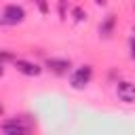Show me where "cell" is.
Wrapping results in <instances>:
<instances>
[{
  "label": "cell",
  "mask_w": 135,
  "mask_h": 135,
  "mask_svg": "<svg viewBox=\"0 0 135 135\" xmlns=\"http://www.w3.org/2000/svg\"><path fill=\"white\" fill-rule=\"evenodd\" d=\"M91 76H93V68L91 65H80L72 76H70V84L74 89H84L89 82H91Z\"/></svg>",
  "instance_id": "obj_1"
},
{
  "label": "cell",
  "mask_w": 135,
  "mask_h": 135,
  "mask_svg": "<svg viewBox=\"0 0 135 135\" xmlns=\"http://www.w3.org/2000/svg\"><path fill=\"white\" fill-rule=\"evenodd\" d=\"M23 19H25V11L17 4H8L2 13V23H6V25H17Z\"/></svg>",
  "instance_id": "obj_2"
},
{
  "label": "cell",
  "mask_w": 135,
  "mask_h": 135,
  "mask_svg": "<svg viewBox=\"0 0 135 135\" xmlns=\"http://www.w3.org/2000/svg\"><path fill=\"white\" fill-rule=\"evenodd\" d=\"M0 131L8 133V135H25L30 131V124H25L21 118H11V120H6V122L0 124Z\"/></svg>",
  "instance_id": "obj_3"
},
{
  "label": "cell",
  "mask_w": 135,
  "mask_h": 135,
  "mask_svg": "<svg viewBox=\"0 0 135 135\" xmlns=\"http://www.w3.org/2000/svg\"><path fill=\"white\" fill-rule=\"evenodd\" d=\"M116 93H118L120 101H124V103H135V84H133V82H129V80L118 82Z\"/></svg>",
  "instance_id": "obj_4"
},
{
  "label": "cell",
  "mask_w": 135,
  "mask_h": 135,
  "mask_svg": "<svg viewBox=\"0 0 135 135\" xmlns=\"http://www.w3.org/2000/svg\"><path fill=\"white\" fill-rule=\"evenodd\" d=\"M15 68H17V72H21L25 76H38L40 70H42L40 65L32 63V61H25V59H15Z\"/></svg>",
  "instance_id": "obj_5"
},
{
  "label": "cell",
  "mask_w": 135,
  "mask_h": 135,
  "mask_svg": "<svg viewBox=\"0 0 135 135\" xmlns=\"http://www.w3.org/2000/svg\"><path fill=\"white\" fill-rule=\"evenodd\" d=\"M46 68L55 74H68L70 61H65V59H46Z\"/></svg>",
  "instance_id": "obj_6"
},
{
  "label": "cell",
  "mask_w": 135,
  "mask_h": 135,
  "mask_svg": "<svg viewBox=\"0 0 135 135\" xmlns=\"http://www.w3.org/2000/svg\"><path fill=\"white\" fill-rule=\"evenodd\" d=\"M112 27H114V15H108V17H105V21L99 25V34L108 38V36L112 34Z\"/></svg>",
  "instance_id": "obj_7"
},
{
  "label": "cell",
  "mask_w": 135,
  "mask_h": 135,
  "mask_svg": "<svg viewBox=\"0 0 135 135\" xmlns=\"http://www.w3.org/2000/svg\"><path fill=\"white\" fill-rule=\"evenodd\" d=\"M2 61H15V57L11 55V53H0V63Z\"/></svg>",
  "instance_id": "obj_8"
},
{
  "label": "cell",
  "mask_w": 135,
  "mask_h": 135,
  "mask_svg": "<svg viewBox=\"0 0 135 135\" xmlns=\"http://www.w3.org/2000/svg\"><path fill=\"white\" fill-rule=\"evenodd\" d=\"M38 2V8H40V13H49V6H46V2L44 0H36Z\"/></svg>",
  "instance_id": "obj_9"
},
{
  "label": "cell",
  "mask_w": 135,
  "mask_h": 135,
  "mask_svg": "<svg viewBox=\"0 0 135 135\" xmlns=\"http://www.w3.org/2000/svg\"><path fill=\"white\" fill-rule=\"evenodd\" d=\"M74 17H76L78 21H82V19H84V13H82V8H74Z\"/></svg>",
  "instance_id": "obj_10"
},
{
  "label": "cell",
  "mask_w": 135,
  "mask_h": 135,
  "mask_svg": "<svg viewBox=\"0 0 135 135\" xmlns=\"http://www.w3.org/2000/svg\"><path fill=\"white\" fill-rule=\"evenodd\" d=\"M131 57H133V59H135V38H133V40H131Z\"/></svg>",
  "instance_id": "obj_11"
},
{
  "label": "cell",
  "mask_w": 135,
  "mask_h": 135,
  "mask_svg": "<svg viewBox=\"0 0 135 135\" xmlns=\"http://www.w3.org/2000/svg\"><path fill=\"white\" fill-rule=\"evenodd\" d=\"M95 2H97V4H105L108 0H95Z\"/></svg>",
  "instance_id": "obj_12"
},
{
  "label": "cell",
  "mask_w": 135,
  "mask_h": 135,
  "mask_svg": "<svg viewBox=\"0 0 135 135\" xmlns=\"http://www.w3.org/2000/svg\"><path fill=\"white\" fill-rule=\"evenodd\" d=\"M2 112H4V108H2V105H0V116H2Z\"/></svg>",
  "instance_id": "obj_13"
},
{
  "label": "cell",
  "mask_w": 135,
  "mask_h": 135,
  "mask_svg": "<svg viewBox=\"0 0 135 135\" xmlns=\"http://www.w3.org/2000/svg\"><path fill=\"white\" fill-rule=\"evenodd\" d=\"M2 72H4V70H2V63H0V76H2Z\"/></svg>",
  "instance_id": "obj_14"
}]
</instances>
